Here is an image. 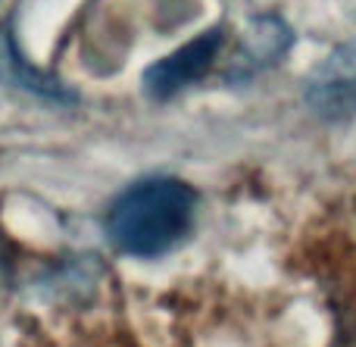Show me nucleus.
<instances>
[{
    "mask_svg": "<svg viewBox=\"0 0 356 347\" xmlns=\"http://www.w3.org/2000/svg\"><path fill=\"white\" fill-rule=\"evenodd\" d=\"M0 85L16 88V91L35 94V97L44 100H60V104H69L75 100V94L69 91L63 81H56L54 75H47L44 69L31 66L22 54H19L16 41L10 35V25H0Z\"/></svg>",
    "mask_w": 356,
    "mask_h": 347,
    "instance_id": "4",
    "label": "nucleus"
},
{
    "mask_svg": "<svg viewBox=\"0 0 356 347\" xmlns=\"http://www.w3.org/2000/svg\"><path fill=\"white\" fill-rule=\"evenodd\" d=\"M307 100L316 113L325 116L356 110V38L332 50L322 66H316L307 81Z\"/></svg>",
    "mask_w": 356,
    "mask_h": 347,
    "instance_id": "3",
    "label": "nucleus"
},
{
    "mask_svg": "<svg viewBox=\"0 0 356 347\" xmlns=\"http://www.w3.org/2000/svg\"><path fill=\"white\" fill-rule=\"evenodd\" d=\"M219 50H222V25H216V29L203 31L200 38L188 41L184 47H178L175 54L156 60L144 72V91L156 100L172 97L181 88L194 85V81H200L209 72Z\"/></svg>",
    "mask_w": 356,
    "mask_h": 347,
    "instance_id": "2",
    "label": "nucleus"
},
{
    "mask_svg": "<svg viewBox=\"0 0 356 347\" xmlns=\"http://www.w3.org/2000/svg\"><path fill=\"white\" fill-rule=\"evenodd\" d=\"M3 269H6V257H3V250H0V275H3Z\"/></svg>",
    "mask_w": 356,
    "mask_h": 347,
    "instance_id": "6",
    "label": "nucleus"
},
{
    "mask_svg": "<svg viewBox=\"0 0 356 347\" xmlns=\"http://www.w3.org/2000/svg\"><path fill=\"white\" fill-rule=\"evenodd\" d=\"M197 194L178 179H144L125 188L106 213V238L129 257L154 260L184 241Z\"/></svg>",
    "mask_w": 356,
    "mask_h": 347,
    "instance_id": "1",
    "label": "nucleus"
},
{
    "mask_svg": "<svg viewBox=\"0 0 356 347\" xmlns=\"http://www.w3.org/2000/svg\"><path fill=\"white\" fill-rule=\"evenodd\" d=\"M288 47H291V31L282 19L275 16L257 19L244 44V60H234L232 75H250L253 69L266 66V63H275V56H282Z\"/></svg>",
    "mask_w": 356,
    "mask_h": 347,
    "instance_id": "5",
    "label": "nucleus"
}]
</instances>
